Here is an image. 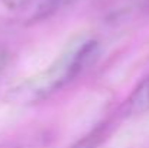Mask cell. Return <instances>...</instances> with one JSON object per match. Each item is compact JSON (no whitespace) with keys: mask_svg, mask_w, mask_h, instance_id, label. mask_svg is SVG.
<instances>
[{"mask_svg":"<svg viewBox=\"0 0 149 148\" xmlns=\"http://www.w3.org/2000/svg\"><path fill=\"white\" fill-rule=\"evenodd\" d=\"M6 61H7V57H6V54L0 51V73L3 71V68H4V65H6Z\"/></svg>","mask_w":149,"mask_h":148,"instance_id":"cell-6","label":"cell"},{"mask_svg":"<svg viewBox=\"0 0 149 148\" xmlns=\"http://www.w3.org/2000/svg\"><path fill=\"white\" fill-rule=\"evenodd\" d=\"M99 54V42L94 39L77 41L67 49L48 70L28 79L13 89L10 97L19 103H35L55 93L88 68Z\"/></svg>","mask_w":149,"mask_h":148,"instance_id":"cell-1","label":"cell"},{"mask_svg":"<svg viewBox=\"0 0 149 148\" xmlns=\"http://www.w3.org/2000/svg\"><path fill=\"white\" fill-rule=\"evenodd\" d=\"M149 110V76L143 79L127 100V112L139 115Z\"/></svg>","mask_w":149,"mask_h":148,"instance_id":"cell-2","label":"cell"},{"mask_svg":"<svg viewBox=\"0 0 149 148\" xmlns=\"http://www.w3.org/2000/svg\"><path fill=\"white\" fill-rule=\"evenodd\" d=\"M35 1L36 4H35L33 13L29 18L31 22H38V20H44L49 18L58 10H61L62 7L72 3L74 0H35Z\"/></svg>","mask_w":149,"mask_h":148,"instance_id":"cell-3","label":"cell"},{"mask_svg":"<svg viewBox=\"0 0 149 148\" xmlns=\"http://www.w3.org/2000/svg\"><path fill=\"white\" fill-rule=\"evenodd\" d=\"M6 7L12 9V10H17V9H23L26 6H29L31 3H33L35 0H0Z\"/></svg>","mask_w":149,"mask_h":148,"instance_id":"cell-5","label":"cell"},{"mask_svg":"<svg viewBox=\"0 0 149 148\" xmlns=\"http://www.w3.org/2000/svg\"><path fill=\"white\" fill-rule=\"evenodd\" d=\"M101 135H103V126H97L90 134H87L86 137L78 140L75 144H72L70 148H96L101 140Z\"/></svg>","mask_w":149,"mask_h":148,"instance_id":"cell-4","label":"cell"},{"mask_svg":"<svg viewBox=\"0 0 149 148\" xmlns=\"http://www.w3.org/2000/svg\"><path fill=\"white\" fill-rule=\"evenodd\" d=\"M148 7H149V0H148Z\"/></svg>","mask_w":149,"mask_h":148,"instance_id":"cell-7","label":"cell"}]
</instances>
